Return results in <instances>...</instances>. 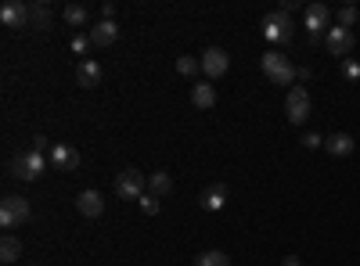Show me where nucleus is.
Here are the masks:
<instances>
[{"label": "nucleus", "instance_id": "nucleus-1", "mask_svg": "<svg viewBox=\"0 0 360 266\" xmlns=\"http://www.w3.org/2000/svg\"><path fill=\"white\" fill-rule=\"evenodd\" d=\"M260 65H263V76H267L274 87H292L295 83V72H299L288 58H281L277 51H267L260 58Z\"/></svg>", "mask_w": 360, "mask_h": 266}, {"label": "nucleus", "instance_id": "nucleus-2", "mask_svg": "<svg viewBox=\"0 0 360 266\" xmlns=\"http://www.w3.org/2000/svg\"><path fill=\"white\" fill-rule=\"evenodd\" d=\"M116 195L127 198V201H140L148 195V177L140 173V169H123L116 177Z\"/></svg>", "mask_w": 360, "mask_h": 266}, {"label": "nucleus", "instance_id": "nucleus-3", "mask_svg": "<svg viewBox=\"0 0 360 266\" xmlns=\"http://www.w3.org/2000/svg\"><path fill=\"white\" fill-rule=\"evenodd\" d=\"M260 29H263V36H267L271 43H288L295 25H292V14H285V11H271V14H263Z\"/></svg>", "mask_w": 360, "mask_h": 266}, {"label": "nucleus", "instance_id": "nucleus-4", "mask_svg": "<svg viewBox=\"0 0 360 266\" xmlns=\"http://www.w3.org/2000/svg\"><path fill=\"white\" fill-rule=\"evenodd\" d=\"M25 220H29V201H25V198L8 195L4 201H0V227H4L8 234H11L14 227H22Z\"/></svg>", "mask_w": 360, "mask_h": 266}, {"label": "nucleus", "instance_id": "nucleus-5", "mask_svg": "<svg viewBox=\"0 0 360 266\" xmlns=\"http://www.w3.org/2000/svg\"><path fill=\"white\" fill-rule=\"evenodd\" d=\"M303 25L310 33V43H317L328 29H332V8H328V4H310L303 11Z\"/></svg>", "mask_w": 360, "mask_h": 266}, {"label": "nucleus", "instance_id": "nucleus-6", "mask_svg": "<svg viewBox=\"0 0 360 266\" xmlns=\"http://www.w3.org/2000/svg\"><path fill=\"white\" fill-rule=\"evenodd\" d=\"M11 169H14V177H19V180H36L40 173H47V155L29 148V151H22L19 159L11 162Z\"/></svg>", "mask_w": 360, "mask_h": 266}, {"label": "nucleus", "instance_id": "nucleus-7", "mask_svg": "<svg viewBox=\"0 0 360 266\" xmlns=\"http://www.w3.org/2000/svg\"><path fill=\"white\" fill-rule=\"evenodd\" d=\"M285 115H288V122H295V126H303V122L310 119V90L306 87H292L288 90Z\"/></svg>", "mask_w": 360, "mask_h": 266}, {"label": "nucleus", "instance_id": "nucleus-8", "mask_svg": "<svg viewBox=\"0 0 360 266\" xmlns=\"http://www.w3.org/2000/svg\"><path fill=\"white\" fill-rule=\"evenodd\" d=\"M353 43H357L353 29L332 25V29H328V33H324V47H328V54H332V58H346V54L353 51Z\"/></svg>", "mask_w": 360, "mask_h": 266}, {"label": "nucleus", "instance_id": "nucleus-9", "mask_svg": "<svg viewBox=\"0 0 360 266\" xmlns=\"http://www.w3.org/2000/svg\"><path fill=\"white\" fill-rule=\"evenodd\" d=\"M227 65H231V58H227V51H220V47H206V51H202V72H206L209 80H220L227 72Z\"/></svg>", "mask_w": 360, "mask_h": 266}, {"label": "nucleus", "instance_id": "nucleus-10", "mask_svg": "<svg viewBox=\"0 0 360 266\" xmlns=\"http://www.w3.org/2000/svg\"><path fill=\"white\" fill-rule=\"evenodd\" d=\"M0 22H4L8 29L29 25V4H22V0H8V4L0 8Z\"/></svg>", "mask_w": 360, "mask_h": 266}, {"label": "nucleus", "instance_id": "nucleus-11", "mask_svg": "<svg viewBox=\"0 0 360 266\" xmlns=\"http://www.w3.org/2000/svg\"><path fill=\"white\" fill-rule=\"evenodd\" d=\"M76 209H80V216H87V220H98V216L105 212V195L101 191H80V198H76Z\"/></svg>", "mask_w": 360, "mask_h": 266}, {"label": "nucleus", "instance_id": "nucleus-12", "mask_svg": "<svg viewBox=\"0 0 360 266\" xmlns=\"http://www.w3.org/2000/svg\"><path fill=\"white\" fill-rule=\"evenodd\" d=\"M198 206L206 209V212H220L227 206V187L224 184H209L206 191L198 195Z\"/></svg>", "mask_w": 360, "mask_h": 266}, {"label": "nucleus", "instance_id": "nucleus-13", "mask_svg": "<svg viewBox=\"0 0 360 266\" xmlns=\"http://www.w3.org/2000/svg\"><path fill=\"white\" fill-rule=\"evenodd\" d=\"M76 83H80L83 90L98 87V83H101V65H98V61H94V58H83L80 69H76Z\"/></svg>", "mask_w": 360, "mask_h": 266}, {"label": "nucleus", "instance_id": "nucleus-14", "mask_svg": "<svg viewBox=\"0 0 360 266\" xmlns=\"http://www.w3.org/2000/svg\"><path fill=\"white\" fill-rule=\"evenodd\" d=\"M116 40H119V25L116 22H98L90 29V43L94 47H112Z\"/></svg>", "mask_w": 360, "mask_h": 266}, {"label": "nucleus", "instance_id": "nucleus-15", "mask_svg": "<svg viewBox=\"0 0 360 266\" xmlns=\"http://www.w3.org/2000/svg\"><path fill=\"white\" fill-rule=\"evenodd\" d=\"M324 148H328V155H335V159H346V155H353V137L350 133H332L324 140Z\"/></svg>", "mask_w": 360, "mask_h": 266}, {"label": "nucleus", "instance_id": "nucleus-16", "mask_svg": "<svg viewBox=\"0 0 360 266\" xmlns=\"http://www.w3.org/2000/svg\"><path fill=\"white\" fill-rule=\"evenodd\" d=\"M51 166L54 169H76L80 166V155H76L69 144H54L51 148Z\"/></svg>", "mask_w": 360, "mask_h": 266}, {"label": "nucleus", "instance_id": "nucleus-17", "mask_svg": "<svg viewBox=\"0 0 360 266\" xmlns=\"http://www.w3.org/2000/svg\"><path fill=\"white\" fill-rule=\"evenodd\" d=\"M191 101H195V108H213L216 104V87L209 80H198L191 87Z\"/></svg>", "mask_w": 360, "mask_h": 266}, {"label": "nucleus", "instance_id": "nucleus-18", "mask_svg": "<svg viewBox=\"0 0 360 266\" xmlns=\"http://www.w3.org/2000/svg\"><path fill=\"white\" fill-rule=\"evenodd\" d=\"M29 29H51V4H43V0L29 4Z\"/></svg>", "mask_w": 360, "mask_h": 266}, {"label": "nucleus", "instance_id": "nucleus-19", "mask_svg": "<svg viewBox=\"0 0 360 266\" xmlns=\"http://www.w3.org/2000/svg\"><path fill=\"white\" fill-rule=\"evenodd\" d=\"M0 259L4 263H19L22 259V241L14 238V234H4V238H0Z\"/></svg>", "mask_w": 360, "mask_h": 266}, {"label": "nucleus", "instance_id": "nucleus-20", "mask_svg": "<svg viewBox=\"0 0 360 266\" xmlns=\"http://www.w3.org/2000/svg\"><path fill=\"white\" fill-rule=\"evenodd\" d=\"M169 191H173V180H169V173L162 169V173H151L148 177V195H155V198H166Z\"/></svg>", "mask_w": 360, "mask_h": 266}, {"label": "nucleus", "instance_id": "nucleus-21", "mask_svg": "<svg viewBox=\"0 0 360 266\" xmlns=\"http://www.w3.org/2000/svg\"><path fill=\"white\" fill-rule=\"evenodd\" d=\"M195 266H231V256L220 252V248H209V252L195 256Z\"/></svg>", "mask_w": 360, "mask_h": 266}, {"label": "nucleus", "instance_id": "nucleus-22", "mask_svg": "<svg viewBox=\"0 0 360 266\" xmlns=\"http://www.w3.org/2000/svg\"><path fill=\"white\" fill-rule=\"evenodd\" d=\"M177 72H180V76H195V72H202V58L180 54V58H177Z\"/></svg>", "mask_w": 360, "mask_h": 266}, {"label": "nucleus", "instance_id": "nucleus-23", "mask_svg": "<svg viewBox=\"0 0 360 266\" xmlns=\"http://www.w3.org/2000/svg\"><path fill=\"white\" fill-rule=\"evenodd\" d=\"M335 19H339V25H342V29H350V25H357L360 11H357V4H342V8H339V14H335Z\"/></svg>", "mask_w": 360, "mask_h": 266}, {"label": "nucleus", "instance_id": "nucleus-24", "mask_svg": "<svg viewBox=\"0 0 360 266\" xmlns=\"http://www.w3.org/2000/svg\"><path fill=\"white\" fill-rule=\"evenodd\" d=\"M65 22L76 25V29L87 25V8H83V4H69V8H65Z\"/></svg>", "mask_w": 360, "mask_h": 266}, {"label": "nucleus", "instance_id": "nucleus-25", "mask_svg": "<svg viewBox=\"0 0 360 266\" xmlns=\"http://www.w3.org/2000/svg\"><path fill=\"white\" fill-rule=\"evenodd\" d=\"M69 47H72V51H76V54H80V58H83V54L90 51V47H94V43H90V33H76Z\"/></svg>", "mask_w": 360, "mask_h": 266}, {"label": "nucleus", "instance_id": "nucleus-26", "mask_svg": "<svg viewBox=\"0 0 360 266\" xmlns=\"http://www.w3.org/2000/svg\"><path fill=\"white\" fill-rule=\"evenodd\" d=\"M159 201H162V198L145 195V198H140V212H145V216H155V212H159Z\"/></svg>", "mask_w": 360, "mask_h": 266}, {"label": "nucleus", "instance_id": "nucleus-27", "mask_svg": "<svg viewBox=\"0 0 360 266\" xmlns=\"http://www.w3.org/2000/svg\"><path fill=\"white\" fill-rule=\"evenodd\" d=\"M299 144L314 151V148H324V137H321V133H303V140H299Z\"/></svg>", "mask_w": 360, "mask_h": 266}, {"label": "nucleus", "instance_id": "nucleus-28", "mask_svg": "<svg viewBox=\"0 0 360 266\" xmlns=\"http://www.w3.org/2000/svg\"><path fill=\"white\" fill-rule=\"evenodd\" d=\"M342 72H346V80H360V65H357V61H346Z\"/></svg>", "mask_w": 360, "mask_h": 266}, {"label": "nucleus", "instance_id": "nucleus-29", "mask_svg": "<svg viewBox=\"0 0 360 266\" xmlns=\"http://www.w3.org/2000/svg\"><path fill=\"white\" fill-rule=\"evenodd\" d=\"M101 14H105V22H112V14H116V4H112V0H105V4H101Z\"/></svg>", "mask_w": 360, "mask_h": 266}, {"label": "nucleus", "instance_id": "nucleus-30", "mask_svg": "<svg viewBox=\"0 0 360 266\" xmlns=\"http://www.w3.org/2000/svg\"><path fill=\"white\" fill-rule=\"evenodd\" d=\"M33 151H47V137H43V133L33 137Z\"/></svg>", "mask_w": 360, "mask_h": 266}, {"label": "nucleus", "instance_id": "nucleus-31", "mask_svg": "<svg viewBox=\"0 0 360 266\" xmlns=\"http://www.w3.org/2000/svg\"><path fill=\"white\" fill-rule=\"evenodd\" d=\"M281 11H285V14H292V11H299V0H285V4H281Z\"/></svg>", "mask_w": 360, "mask_h": 266}, {"label": "nucleus", "instance_id": "nucleus-32", "mask_svg": "<svg viewBox=\"0 0 360 266\" xmlns=\"http://www.w3.org/2000/svg\"><path fill=\"white\" fill-rule=\"evenodd\" d=\"M310 76H314V72H310V65H303L299 72H295V80H303V83H310Z\"/></svg>", "mask_w": 360, "mask_h": 266}, {"label": "nucleus", "instance_id": "nucleus-33", "mask_svg": "<svg viewBox=\"0 0 360 266\" xmlns=\"http://www.w3.org/2000/svg\"><path fill=\"white\" fill-rule=\"evenodd\" d=\"M285 266H303V263H299V256H288V259H285Z\"/></svg>", "mask_w": 360, "mask_h": 266}]
</instances>
